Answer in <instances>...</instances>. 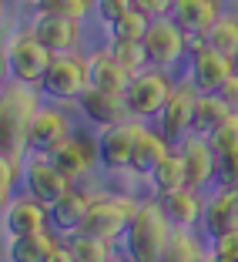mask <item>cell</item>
I'll use <instances>...</instances> for the list:
<instances>
[{
  "instance_id": "cell-1",
  "label": "cell",
  "mask_w": 238,
  "mask_h": 262,
  "mask_svg": "<svg viewBox=\"0 0 238 262\" xmlns=\"http://www.w3.org/2000/svg\"><path fill=\"white\" fill-rule=\"evenodd\" d=\"M171 232H175V222H171L161 195H158V199H145L138 205V215L131 219L128 232H124L128 255L134 262L164 259V249H168V242H171Z\"/></svg>"
},
{
  "instance_id": "cell-2",
  "label": "cell",
  "mask_w": 238,
  "mask_h": 262,
  "mask_svg": "<svg viewBox=\"0 0 238 262\" xmlns=\"http://www.w3.org/2000/svg\"><path fill=\"white\" fill-rule=\"evenodd\" d=\"M37 108L40 101L34 84L10 81L4 88V104H0V145H4V155H20L27 148V128H31V118L37 115Z\"/></svg>"
},
{
  "instance_id": "cell-3",
  "label": "cell",
  "mask_w": 238,
  "mask_h": 262,
  "mask_svg": "<svg viewBox=\"0 0 238 262\" xmlns=\"http://www.w3.org/2000/svg\"><path fill=\"white\" fill-rule=\"evenodd\" d=\"M138 199L131 195H94L91 208H87V219L81 225V232L87 235H101V239H121L128 232L131 219L138 215Z\"/></svg>"
},
{
  "instance_id": "cell-4",
  "label": "cell",
  "mask_w": 238,
  "mask_h": 262,
  "mask_svg": "<svg viewBox=\"0 0 238 262\" xmlns=\"http://www.w3.org/2000/svg\"><path fill=\"white\" fill-rule=\"evenodd\" d=\"M51 61H54V51H51L31 27L20 31L17 37H10V44H7V68H10V77H14V81L40 88V81H44Z\"/></svg>"
},
{
  "instance_id": "cell-5",
  "label": "cell",
  "mask_w": 238,
  "mask_h": 262,
  "mask_svg": "<svg viewBox=\"0 0 238 262\" xmlns=\"http://www.w3.org/2000/svg\"><path fill=\"white\" fill-rule=\"evenodd\" d=\"M171 88H175V81L164 74V68H154V64L138 71V74H131L128 88H124L131 118H141V121L145 118H158L164 101L171 98Z\"/></svg>"
},
{
  "instance_id": "cell-6",
  "label": "cell",
  "mask_w": 238,
  "mask_h": 262,
  "mask_svg": "<svg viewBox=\"0 0 238 262\" xmlns=\"http://www.w3.org/2000/svg\"><path fill=\"white\" fill-rule=\"evenodd\" d=\"M87 84H91L87 57L74 54V51H61V54H54V61L47 68L44 81H40V91L57 101H77L87 91Z\"/></svg>"
},
{
  "instance_id": "cell-7",
  "label": "cell",
  "mask_w": 238,
  "mask_h": 262,
  "mask_svg": "<svg viewBox=\"0 0 238 262\" xmlns=\"http://www.w3.org/2000/svg\"><path fill=\"white\" fill-rule=\"evenodd\" d=\"M51 158L57 162V168L70 178V182H81L87 178L101 162V141H94L91 135H81V131H70L67 138L54 148V151H47Z\"/></svg>"
},
{
  "instance_id": "cell-8",
  "label": "cell",
  "mask_w": 238,
  "mask_h": 262,
  "mask_svg": "<svg viewBox=\"0 0 238 262\" xmlns=\"http://www.w3.org/2000/svg\"><path fill=\"white\" fill-rule=\"evenodd\" d=\"M145 47H148V57H151L154 68H171V64H178V57L188 51V31H184L175 17H171V20L154 17V20L148 24Z\"/></svg>"
},
{
  "instance_id": "cell-9",
  "label": "cell",
  "mask_w": 238,
  "mask_h": 262,
  "mask_svg": "<svg viewBox=\"0 0 238 262\" xmlns=\"http://www.w3.org/2000/svg\"><path fill=\"white\" fill-rule=\"evenodd\" d=\"M198 84H195L192 77L188 81H178L175 88H171V98L164 101V108H161V124L158 128L168 135L171 141H181L188 131H192L195 124V104H198Z\"/></svg>"
},
{
  "instance_id": "cell-10",
  "label": "cell",
  "mask_w": 238,
  "mask_h": 262,
  "mask_svg": "<svg viewBox=\"0 0 238 262\" xmlns=\"http://www.w3.org/2000/svg\"><path fill=\"white\" fill-rule=\"evenodd\" d=\"M178 151L184 158V171H188V185L205 188L211 178H218V151L211 148L208 135L198 131H188L181 141H178Z\"/></svg>"
},
{
  "instance_id": "cell-11",
  "label": "cell",
  "mask_w": 238,
  "mask_h": 262,
  "mask_svg": "<svg viewBox=\"0 0 238 262\" xmlns=\"http://www.w3.org/2000/svg\"><path fill=\"white\" fill-rule=\"evenodd\" d=\"M70 185H74V182L57 168V162L51 158V155H47V158H44V155H37V158H31L27 168H23V188H27V195L47 202V205L57 202Z\"/></svg>"
},
{
  "instance_id": "cell-12",
  "label": "cell",
  "mask_w": 238,
  "mask_h": 262,
  "mask_svg": "<svg viewBox=\"0 0 238 262\" xmlns=\"http://www.w3.org/2000/svg\"><path fill=\"white\" fill-rule=\"evenodd\" d=\"M138 131H141V118L134 121H117L111 128L101 131V165L108 171H124L131 168V155H134V141H138Z\"/></svg>"
},
{
  "instance_id": "cell-13",
  "label": "cell",
  "mask_w": 238,
  "mask_h": 262,
  "mask_svg": "<svg viewBox=\"0 0 238 262\" xmlns=\"http://www.w3.org/2000/svg\"><path fill=\"white\" fill-rule=\"evenodd\" d=\"M77 104H81L87 121H94L98 128H111V124L124 121L131 115L124 91H108V88H98V84H87V91L77 98Z\"/></svg>"
},
{
  "instance_id": "cell-14",
  "label": "cell",
  "mask_w": 238,
  "mask_h": 262,
  "mask_svg": "<svg viewBox=\"0 0 238 262\" xmlns=\"http://www.w3.org/2000/svg\"><path fill=\"white\" fill-rule=\"evenodd\" d=\"M67 135H70V118L61 108H54V104H40L37 115L31 118V128H27V148L47 155V151H54Z\"/></svg>"
},
{
  "instance_id": "cell-15",
  "label": "cell",
  "mask_w": 238,
  "mask_h": 262,
  "mask_svg": "<svg viewBox=\"0 0 238 262\" xmlns=\"http://www.w3.org/2000/svg\"><path fill=\"white\" fill-rule=\"evenodd\" d=\"M94 195H98V192L77 188V182H74V185H70L57 202H51V229H57L61 235H74V232H81Z\"/></svg>"
},
{
  "instance_id": "cell-16",
  "label": "cell",
  "mask_w": 238,
  "mask_h": 262,
  "mask_svg": "<svg viewBox=\"0 0 238 262\" xmlns=\"http://www.w3.org/2000/svg\"><path fill=\"white\" fill-rule=\"evenodd\" d=\"M231 71H235V61L218 47L201 44L198 51H192V81L198 84V91H218Z\"/></svg>"
},
{
  "instance_id": "cell-17",
  "label": "cell",
  "mask_w": 238,
  "mask_h": 262,
  "mask_svg": "<svg viewBox=\"0 0 238 262\" xmlns=\"http://www.w3.org/2000/svg\"><path fill=\"white\" fill-rule=\"evenodd\" d=\"M4 222H7L10 235H27V232H37L51 225V205L34 195H20V199H7V212H4Z\"/></svg>"
},
{
  "instance_id": "cell-18",
  "label": "cell",
  "mask_w": 238,
  "mask_h": 262,
  "mask_svg": "<svg viewBox=\"0 0 238 262\" xmlns=\"http://www.w3.org/2000/svg\"><path fill=\"white\" fill-rule=\"evenodd\" d=\"M31 31L37 34L54 54H61V51H74L77 47V40H81V20L61 17V14H34Z\"/></svg>"
},
{
  "instance_id": "cell-19",
  "label": "cell",
  "mask_w": 238,
  "mask_h": 262,
  "mask_svg": "<svg viewBox=\"0 0 238 262\" xmlns=\"http://www.w3.org/2000/svg\"><path fill=\"white\" fill-rule=\"evenodd\" d=\"M171 17H175L188 34H201V37H205V34L211 31V24L222 17V0H175Z\"/></svg>"
},
{
  "instance_id": "cell-20",
  "label": "cell",
  "mask_w": 238,
  "mask_h": 262,
  "mask_svg": "<svg viewBox=\"0 0 238 262\" xmlns=\"http://www.w3.org/2000/svg\"><path fill=\"white\" fill-rule=\"evenodd\" d=\"M168 151H175L168 135H164L161 128L154 131V128H145V124H141L138 141H134V155H131V171H138V175H151V168L161 162Z\"/></svg>"
},
{
  "instance_id": "cell-21",
  "label": "cell",
  "mask_w": 238,
  "mask_h": 262,
  "mask_svg": "<svg viewBox=\"0 0 238 262\" xmlns=\"http://www.w3.org/2000/svg\"><path fill=\"white\" fill-rule=\"evenodd\" d=\"M87 71H91V84L98 88H108V91H124L131 81L128 68L114 57L111 47H98L87 54Z\"/></svg>"
},
{
  "instance_id": "cell-22",
  "label": "cell",
  "mask_w": 238,
  "mask_h": 262,
  "mask_svg": "<svg viewBox=\"0 0 238 262\" xmlns=\"http://www.w3.org/2000/svg\"><path fill=\"white\" fill-rule=\"evenodd\" d=\"M164 208H168V215L175 225H181V229H192V225H198L201 219H205V202H201V188L195 185H181L175 188V192L161 195Z\"/></svg>"
},
{
  "instance_id": "cell-23",
  "label": "cell",
  "mask_w": 238,
  "mask_h": 262,
  "mask_svg": "<svg viewBox=\"0 0 238 262\" xmlns=\"http://www.w3.org/2000/svg\"><path fill=\"white\" fill-rule=\"evenodd\" d=\"M54 232L37 229V232H27V235H17L14 246H10V259L14 262H51L54 252L61 249V235H54Z\"/></svg>"
},
{
  "instance_id": "cell-24",
  "label": "cell",
  "mask_w": 238,
  "mask_h": 262,
  "mask_svg": "<svg viewBox=\"0 0 238 262\" xmlns=\"http://www.w3.org/2000/svg\"><path fill=\"white\" fill-rule=\"evenodd\" d=\"M231 111H235V108H231L218 91H201L198 94V104H195V124H192V131H198V135H211V131H215L218 124L231 115Z\"/></svg>"
},
{
  "instance_id": "cell-25",
  "label": "cell",
  "mask_w": 238,
  "mask_h": 262,
  "mask_svg": "<svg viewBox=\"0 0 238 262\" xmlns=\"http://www.w3.org/2000/svg\"><path fill=\"white\" fill-rule=\"evenodd\" d=\"M151 188L158 195H168V192H175V188H181V185H188V171H184V158H181V151H168L161 158V162L151 168Z\"/></svg>"
},
{
  "instance_id": "cell-26",
  "label": "cell",
  "mask_w": 238,
  "mask_h": 262,
  "mask_svg": "<svg viewBox=\"0 0 238 262\" xmlns=\"http://www.w3.org/2000/svg\"><path fill=\"white\" fill-rule=\"evenodd\" d=\"M235 222H238L235 195H231V188L222 185L211 199H208V205H205V229H208V235H218V232L231 229Z\"/></svg>"
},
{
  "instance_id": "cell-27",
  "label": "cell",
  "mask_w": 238,
  "mask_h": 262,
  "mask_svg": "<svg viewBox=\"0 0 238 262\" xmlns=\"http://www.w3.org/2000/svg\"><path fill=\"white\" fill-rule=\"evenodd\" d=\"M70 242V252H74V262H108L114 255V242L101 239V235H87V232H74Z\"/></svg>"
},
{
  "instance_id": "cell-28",
  "label": "cell",
  "mask_w": 238,
  "mask_h": 262,
  "mask_svg": "<svg viewBox=\"0 0 238 262\" xmlns=\"http://www.w3.org/2000/svg\"><path fill=\"white\" fill-rule=\"evenodd\" d=\"M205 37H208L211 47H218L231 61H238V14H222L211 24V31H208Z\"/></svg>"
},
{
  "instance_id": "cell-29",
  "label": "cell",
  "mask_w": 238,
  "mask_h": 262,
  "mask_svg": "<svg viewBox=\"0 0 238 262\" xmlns=\"http://www.w3.org/2000/svg\"><path fill=\"white\" fill-rule=\"evenodd\" d=\"M201 255H205V246H201L188 229L175 225L171 242H168V249H164V262H198Z\"/></svg>"
},
{
  "instance_id": "cell-30",
  "label": "cell",
  "mask_w": 238,
  "mask_h": 262,
  "mask_svg": "<svg viewBox=\"0 0 238 262\" xmlns=\"http://www.w3.org/2000/svg\"><path fill=\"white\" fill-rule=\"evenodd\" d=\"M94 7H98V0H31L34 14H61L74 17V20H84Z\"/></svg>"
},
{
  "instance_id": "cell-31",
  "label": "cell",
  "mask_w": 238,
  "mask_h": 262,
  "mask_svg": "<svg viewBox=\"0 0 238 262\" xmlns=\"http://www.w3.org/2000/svg\"><path fill=\"white\" fill-rule=\"evenodd\" d=\"M148 24H151V17L141 14L138 7H131L128 14H121L114 24H111V37L114 40H145Z\"/></svg>"
},
{
  "instance_id": "cell-32",
  "label": "cell",
  "mask_w": 238,
  "mask_h": 262,
  "mask_svg": "<svg viewBox=\"0 0 238 262\" xmlns=\"http://www.w3.org/2000/svg\"><path fill=\"white\" fill-rule=\"evenodd\" d=\"M111 51H114V57L128 68V74H138V71H145L148 64H151L145 40H114Z\"/></svg>"
},
{
  "instance_id": "cell-33",
  "label": "cell",
  "mask_w": 238,
  "mask_h": 262,
  "mask_svg": "<svg viewBox=\"0 0 238 262\" xmlns=\"http://www.w3.org/2000/svg\"><path fill=\"white\" fill-rule=\"evenodd\" d=\"M208 141H211V148L218 151V158H225V155H238V111H231V115L225 118L211 135H208Z\"/></svg>"
},
{
  "instance_id": "cell-34",
  "label": "cell",
  "mask_w": 238,
  "mask_h": 262,
  "mask_svg": "<svg viewBox=\"0 0 238 262\" xmlns=\"http://www.w3.org/2000/svg\"><path fill=\"white\" fill-rule=\"evenodd\" d=\"M211 259L218 262H238V222L231 229L211 235Z\"/></svg>"
},
{
  "instance_id": "cell-35",
  "label": "cell",
  "mask_w": 238,
  "mask_h": 262,
  "mask_svg": "<svg viewBox=\"0 0 238 262\" xmlns=\"http://www.w3.org/2000/svg\"><path fill=\"white\" fill-rule=\"evenodd\" d=\"M0 171H4V199H10L14 182L20 178V155H4L0 158Z\"/></svg>"
},
{
  "instance_id": "cell-36",
  "label": "cell",
  "mask_w": 238,
  "mask_h": 262,
  "mask_svg": "<svg viewBox=\"0 0 238 262\" xmlns=\"http://www.w3.org/2000/svg\"><path fill=\"white\" fill-rule=\"evenodd\" d=\"M218 182H222L225 188H238V155L218 158Z\"/></svg>"
},
{
  "instance_id": "cell-37",
  "label": "cell",
  "mask_w": 238,
  "mask_h": 262,
  "mask_svg": "<svg viewBox=\"0 0 238 262\" xmlns=\"http://www.w3.org/2000/svg\"><path fill=\"white\" fill-rule=\"evenodd\" d=\"M134 7V0H98V14L104 17L108 24H114L121 14H128V10Z\"/></svg>"
},
{
  "instance_id": "cell-38",
  "label": "cell",
  "mask_w": 238,
  "mask_h": 262,
  "mask_svg": "<svg viewBox=\"0 0 238 262\" xmlns=\"http://www.w3.org/2000/svg\"><path fill=\"white\" fill-rule=\"evenodd\" d=\"M134 7L141 10V14H148L154 20V17H164L171 14V7H175V0H134Z\"/></svg>"
},
{
  "instance_id": "cell-39",
  "label": "cell",
  "mask_w": 238,
  "mask_h": 262,
  "mask_svg": "<svg viewBox=\"0 0 238 262\" xmlns=\"http://www.w3.org/2000/svg\"><path fill=\"white\" fill-rule=\"evenodd\" d=\"M218 94H222V98H225V101H228L231 108H235V111H238V71H231V74H228V77H225V84H222V88H218Z\"/></svg>"
},
{
  "instance_id": "cell-40",
  "label": "cell",
  "mask_w": 238,
  "mask_h": 262,
  "mask_svg": "<svg viewBox=\"0 0 238 262\" xmlns=\"http://www.w3.org/2000/svg\"><path fill=\"white\" fill-rule=\"evenodd\" d=\"M231 195H235V208H238V188H231Z\"/></svg>"
}]
</instances>
